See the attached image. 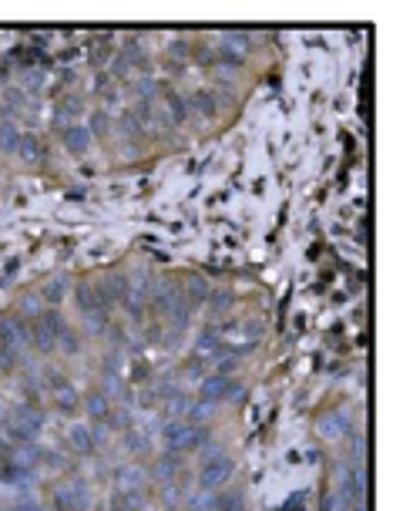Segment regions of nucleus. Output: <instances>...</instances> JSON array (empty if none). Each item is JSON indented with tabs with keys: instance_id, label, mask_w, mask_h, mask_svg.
<instances>
[{
	"instance_id": "nucleus-1",
	"label": "nucleus",
	"mask_w": 393,
	"mask_h": 511,
	"mask_svg": "<svg viewBox=\"0 0 393 511\" xmlns=\"http://www.w3.org/2000/svg\"><path fill=\"white\" fill-rule=\"evenodd\" d=\"M165 444H168V451H175V454H188V451H195L199 444H205V427L172 421V424H165Z\"/></svg>"
},
{
	"instance_id": "nucleus-2",
	"label": "nucleus",
	"mask_w": 393,
	"mask_h": 511,
	"mask_svg": "<svg viewBox=\"0 0 393 511\" xmlns=\"http://www.w3.org/2000/svg\"><path fill=\"white\" fill-rule=\"evenodd\" d=\"M229 474H232V461L225 458V454H219V458L205 461V467H202V474H199V481H202V488H222L225 481H229Z\"/></svg>"
},
{
	"instance_id": "nucleus-3",
	"label": "nucleus",
	"mask_w": 393,
	"mask_h": 511,
	"mask_svg": "<svg viewBox=\"0 0 393 511\" xmlns=\"http://www.w3.org/2000/svg\"><path fill=\"white\" fill-rule=\"evenodd\" d=\"M27 333L34 336V343H37V347L51 350L54 343H57V336H64V327H61V320H57V316H41L34 327H27Z\"/></svg>"
},
{
	"instance_id": "nucleus-4",
	"label": "nucleus",
	"mask_w": 393,
	"mask_h": 511,
	"mask_svg": "<svg viewBox=\"0 0 393 511\" xmlns=\"http://www.w3.org/2000/svg\"><path fill=\"white\" fill-rule=\"evenodd\" d=\"M239 394V383L229 380V377H209L205 387H202V397L209 401V404H219V401H229V397H236Z\"/></svg>"
},
{
	"instance_id": "nucleus-5",
	"label": "nucleus",
	"mask_w": 393,
	"mask_h": 511,
	"mask_svg": "<svg viewBox=\"0 0 393 511\" xmlns=\"http://www.w3.org/2000/svg\"><path fill=\"white\" fill-rule=\"evenodd\" d=\"M84 505V491L78 485H68V488H57L54 491V508L57 511H74Z\"/></svg>"
},
{
	"instance_id": "nucleus-6",
	"label": "nucleus",
	"mask_w": 393,
	"mask_h": 511,
	"mask_svg": "<svg viewBox=\"0 0 393 511\" xmlns=\"http://www.w3.org/2000/svg\"><path fill=\"white\" fill-rule=\"evenodd\" d=\"M51 394L61 401V404H74V390L61 380V377H54V380H51Z\"/></svg>"
},
{
	"instance_id": "nucleus-7",
	"label": "nucleus",
	"mask_w": 393,
	"mask_h": 511,
	"mask_svg": "<svg viewBox=\"0 0 393 511\" xmlns=\"http://www.w3.org/2000/svg\"><path fill=\"white\" fill-rule=\"evenodd\" d=\"M64 135H68V148H84V131H81V128H68V131H64Z\"/></svg>"
},
{
	"instance_id": "nucleus-8",
	"label": "nucleus",
	"mask_w": 393,
	"mask_h": 511,
	"mask_svg": "<svg viewBox=\"0 0 393 511\" xmlns=\"http://www.w3.org/2000/svg\"><path fill=\"white\" fill-rule=\"evenodd\" d=\"M91 414H94V417H105L108 414V401L101 394H91Z\"/></svg>"
},
{
	"instance_id": "nucleus-9",
	"label": "nucleus",
	"mask_w": 393,
	"mask_h": 511,
	"mask_svg": "<svg viewBox=\"0 0 393 511\" xmlns=\"http://www.w3.org/2000/svg\"><path fill=\"white\" fill-rule=\"evenodd\" d=\"M71 441H74V447H78V451H91V441H88V431H74V437H71Z\"/></svg>"
},
{
	"instance_id": "nucleus-10",
	"label": "nucleus",
	"mask_w": 393,
	"mask_h": 511,
	"mask_svg": "<svg viewBox=\"0 0 393 511\" xmlns=\"http://www.w3.org/2000/svg\"><path fill=\"white\" fill-rule=\"evenodd\" d=\"M0 135H3V138H0V145H3V148H10V145H14V128L0 125Z\"/></svg>"
}]
</instances>
